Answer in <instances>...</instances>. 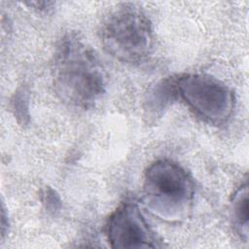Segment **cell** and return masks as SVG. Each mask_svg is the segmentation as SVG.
Returning a JSON list of instances; mask_svg holds the SVG:
<instances>
[{
	"label": "cell",
	"mask_w": 249,
	"mask_h": 249,
	"mask_svg": "<svg viewBox=\"0 0 249 249\" xmlns=\"http://www.w3.org/2000/svg\"><path fill=\"white\" fill-rule=\"evenodd\" d=\"M175 84L178 95L204 120L218 124L231 116L234 94L222 81L206 74H185Z\"/></svg>",
	"instance_id": "cell-4"
},
{
	"label": "cell",
	"mask_w": 249,
	"mask_h": 249,
	"mask_svg": "<svg viewBox=\"0 0 249 249\" xmlns=\"http://www.w3.org/2000/svg\"><path fill=\"white\" fill-rule=\"evenodd\" d=\"M232 226L241 239H248V184H242L232 195L231 200Z\"/></svg>",
	"instance_id": "cell-6"
},
{
	"label": "cell",
	"mask_w": 249,
	"mask_h": 249,
	"mask_svg": "<svg viewBox=\"0 0 249 249\" xmlns=\"http://www.w3.org/2000/svg\"><path fill=\"white\" fill-rule=\"evenodd\" d=\"M153 38L150 20L131 7L112 13L101 27V42L106 52L126 63L144 60L152 51Z\"/></svg>",
	"instance_id": "cell-3"
},
{
	"label": "cell",
	"mask_w": 249,
	"mask_h": 249,
	"mask_svg": "<svg viewBox=\"0 0 249 249\" xmlns=\"http://www.w3.org/2000/svg\"><path fill=\"white\" fill-rule=\"evenodd\" d=\"M40 196L43 205L49 212L54 213L59 210L61 206V200L59 196L55 193L53 189H52L51 187H45L41 191Z\"/></svg>",
	"instance_id": "cell-8"
},
{
	"label": "cell",
	"mask_w": 249,
	"mask_h": 249,
	"mask_svg": "<svg viewBox=\"0 0 249 249\" xmlns=\"http://www.w3.org/2000/svg\"><path fill=\"white\" fill-rule=\"evenodd\" d=\"M177 93L175 80H165L156 86L148 97V108L158 112L167 105Z\"/></svg>",
	"instance_id": "cell-7"
},
{
	"label": "cell",
	"mask_w": 249,
	"mask_h": 249,
	"mask_svg": "<svg viewBox=\"0 0 249 249\" xmlns=\"http://www.w3.org/2000/svg\"><path fill=\"white\" fill-rule=\"evenodd\" d=\"M53 80L57 96L64 103L82 109L93 106L106 88L104 69L93 51L70 34L57 46Z\"/></svg>",
	"instance_id": "cell-1"
},
{
	"label": "cell",
	"mask_w": 249,
	"mask_h": 249,
	"mask_svg": "<svg viewBox=\"0 0 249 249\" xmlns=\"http://www.w3.org/2000/svg\"><path fill=\"white\" fill-rule=\"evenodd\" d=\"M106 233L113 248L158 247L154 232L133 202H124L111 214Z\"/></svg>",
	"instance_id": "cell-5"
},
{
	"label": "cell",
	"mask_w": 249,
	"mask_h": 249,
	"mask_svg": "<svg viewBox=\"0 0 249 249\" xmlns=\"http://www.w3.org/2000/svg\"><path fill=\"white\" fill-rule=\"evenodd\" d=\"M194 195L192 178L184 168L169 160L155 161L144 174V205L164 222L185 220L191 212Z\"/></svg>",
	"instance_id": "cell-2"
}]
</instances>
